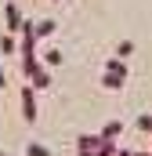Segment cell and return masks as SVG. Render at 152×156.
<instances>
[{"instance_id": "cell-1", "label": "cell", "mask_w": 152, "mask_h": 156, "mask_svg": "<svg viewBox=\"0 0 152 156\" xmlns=\"http://www.w3.org/2000/svg\"><path fill=\"white\" fill-rule=\"evenodd\" d=\"M22 22H26V18H22L18 4H15V0H7V7H4V26H7V29H4V33H18V29H22Z\"/></svg>"}, {"instance_id": "cell-2", "label": "cell", "mask_w": 152, "mask_h": 156, "mask_svg": "<svg viewBox=\"0 0 152 156\" xmlns=\"http://www.w3.org/2000/svg\"><path fill=\"white\" fill-rule=\"evenodd\" d=\"M22 116H26V123L36 120V91H33V83L22 87Z\"/></svg>"}, {"instance_id": "cell-3", "label": "cell", "mask_w": 152, "mask_h": 156, "mask_svg": "<svg viewBox=\"0 0 152 156\" xmlns=\"http://www.w3.org/2000/svg\"><path fill=\"white\" fill-rule=\"evenodd\" d=\"M76 153L80 156H98L102 153V138L98 134H80L76 138Z\"/></svg>"}, {"instance_id": "cell-4", "label": "cell", "mask_w": 152, "mask_h": 156, "mask_svg": "<svg viewBox=\"0 0 152 156\" xmlns=\"http://www.w3.org/2000/svg\"><path fill=\"white\" fill-rule=\"evenodd\" d=\"M119 131H123V123H119V120H109V123L98 131V138H102V142H116V138H119Z\"/></svg>"}, {"instance_id": "cell-5", "label": "cell", "mask_w": 152, "mask_h": 156, "mask_svg": "<svg viewBox=\"0 0 152 156\" xmlns=\"http://www.w3.org/2000/svg\"><path fill=\"white\" fill-rule=\"evenodd\" d=\"M33 91H51V69L47 66L33 73Z\"/></svg>"}, {"instance_id": "cell-6", "label": "cell", "mask_w": 152, "mask_h": 156, "mask_svg": "<svg viewBox=\"0 0 152 156\" xmlns=\"http://www.w3.org/2000/svg\"><path fill=\"white\" fill-rule=\"evenodd\" d=\"M51 33H54V18H40V22H36V40L43 44Z\"/></svg>"}, {"instance_id": "cell-7", "label": "cell", "mask_w": 152, "mask_h": 156, "mask_svg": "<svg viewBox=\"0 0 152 156\" xmlns=\"http://www.w3.org/2000/svg\"><path fill=\"white\" fill-rule=\"evenodd\" d=\"M105 73H116V76H127L130 69H127V62H123V58H109V62H105Z\"/></svg>"}, {"instance_id": "cell-8", "label": "cell", "mask_w": 152, "mask_h": 156, "mask_svg": "<svg viewBox=\"0 0 152 156\" xmlns=\"http://www.w3.org/2000/svg\"><path fill=\"white\" fill-rule=\"evenodd\" d=\"M0 51H4V55H18V44H15V33H4V37H0Z\"/></svg>"}, {"instance_id": "cell-9", "label": "cell", "mask_w": 152, "mask_h": 156, "mask_svg": "<svg viewBox=\"0 0 152 156\" xmlns=\"http://www.w3.org/2000/svg\"><path fill=\"white\" fill-rule=\"evenodd\" d=\"M26 156H54V153H51L43 142H29V145H26Z\"/></svg>"}, {"instance_id": "cell-10", "label": "cell", "mask_w": 152, "mask_h": 156, "mask_svg": "<svg viewBox=\"0 0 152 156\" xmlns=\"http://www.w3.org/2000/svg\"><path fill=\"white\" fill-rule=\"evenodd\" d=\"M43 66H62V51L58 47H43Z\"/></svg>"}, {"instance_id": "cell-11", "label": "cell", "mask_w": 152, "mask_h": 156, "mask_svg": "<svg viewBox=\"0 0 152 156\" xmlns=\"http://www.w3.org/2000/svg\"><path fill=\"white\" fill-rule=\"evenodd\" d=\"M123 80H127V76H116V73H102V87H112V91H116V87H123Z\"/></svg>"}, {"instance_id": "cell-12", "label": "cell", "mask_w": 152, "mask_h": 156, "mask_svg": "<svg viewBox=\"0 0 152 156\" xmlns=\"http://www.w3.org/2000/svg\"><path fill=\"white\" fill-rule=\"evenodd\" d=\"M130 55H134V40H123V44L116 47V58H123V62H127Z\"/></svg>"}, {"instance_id": "cell-13", "label": "cell", "mask_w": 152, "mask_h": 156, "mask_svg": "<svg viewBox=\"0 0 152 156\" xmlns=\"http://www.w3.org/2000/svg\"><path fill=\"white\" fill-rule=\"evenodd\" d=\"M134 127H138V131H145V134H152V116H138Z\"/></svg>"}, {"instance_id": "cell-14", "label": "cell", "mask_w": 152, "mask_h": 156, "mask_svg": "<svg viewBox=\"0 0 152 156\" xmlns=\"http://www.w3.org/2000/svg\"><path fill=\"white\" fill-rule=\"evenodd\" d=\"M4 87H7V76H4V69H0V91H4Z\"/></svg>"}, {"instance_id": "cell-15", "label": "cell", "mask_w": 152, "mask_h": 156, "mask_svg": "<svg viewBox=\"0 0 152 156\" xmlns=\"http://www.w3.org/2000/svg\"><path fill=\"white\" fill-rule=\"evenodd\" d=\"M0 156H7V153H0Z\"/></svg>"}]
</instances>
